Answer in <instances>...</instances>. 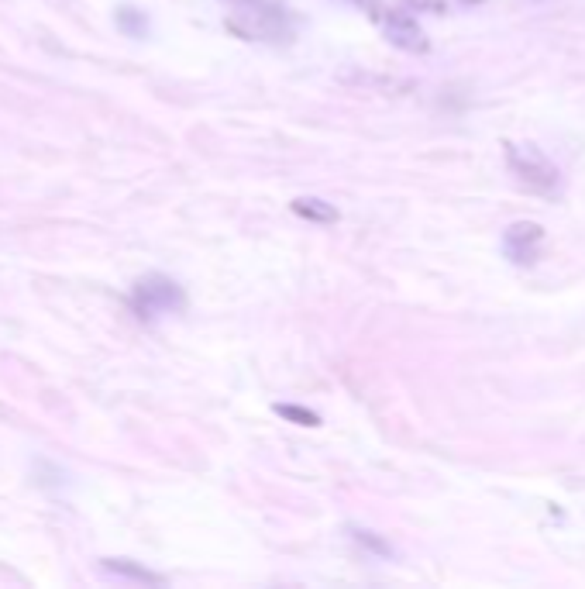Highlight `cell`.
Wrapping results in <instances>:
<instances>
[{"mask_svg": "<svg viewBox=\"0 0 585 589\" xmlns=\"http://www.w3.org/2000/svg\"><path fill=\"white\" fill-rule=\"evenodd\" d=\"M228 28L245 42H283L290 35V21L283 18V11L259 0H245L234 7L228 14Z\"/></svg>", "mask_w": 585, "mask_h": 589, "instance_id": "6da1fadb", "label": "cell"}, {"mask_svg": "<svg viewBox=\"0 0 585 589\" xmlns=\"http://www.w3.org/2000/svg\"><path fill=\"white\" fill-rule=\"evenodd\" d=\"M506 162H510L513 176H517L527 190L548 193V197L558 190V183H561L558 166L537 149V145H506Z\"/></svg>", "mask_w": 585, "mask_h": 589, "instance_id": "7a4b0ae2", "label": "cell"}, {"mask_svg": "<svg viewBox=\"0 0 585 589\" xmlns=\"http://www.w3.org/2000/svg\"><path fill=\"white\" fill-rule=\"evenodd\" d=\"M379 21H382V31H386L389 45L410 52V56L431 52V38H427V31L417 25V18H413L407 7H386V11L379 14Z\"/></svg>", "mask_w": 585, "mask_h": 589, "instance_id": "3957f363", "label": "cell"}, {"mask_svg": "<svg viewBox=\"0 0 585 589\" xmlns=\"http://www.w3.org/2000/svg\"><path fill=\"white\" fill-rule=\"evenodd\" d=\"M135 310L142 317L152 314H166V310H179L183 307V290L166 276H148L135 286Z\"/></svg>", "mask_w": 585, "mask_h": 589, "instance_id": "277c9868", "label": "cell"}, {"mask_svg": "<svg viewBox=\"0 0 585 589\" xmlns=\"http://www.w3.org/2000/svg\"><path fill=\"white\" fill-rule=\"evenodd\" d=\"M541 242H544V228L537 221H517L503 231V252L517 266L534 262L537 252H541Z\"/></svg>", "mask_w": 585, "mask_h": 589, "instance_id": "5b68a950", "label": "cell"}, {"mask_svg": "<svg viewBox=\"0 0 585 589\" xmlns=\"http://www.w3.org/2000/svg\"><path fill=\"white\" fill-rule=\"evenodd\" d=\"M293 214L307 217V221H317V224H334V221H338V211H334V207L327 204V200H321V197L293 200Z\"/></svg>", "mask_w": 585, "mask_h": 589, "instance_id": "8992f818", "label": "cell"}, {"mask_svg": "<svg viewBox=\"0 0 585 589\" xmlns=\"http://www.w3.org/2000/svg\"><path fill=\"white\" fill-rule=\"evenodd\" d=\"M107 569L117 572V576H128V579H138V583H162V576H155V572L142 569V565H131L124 562V558H107Z\"/></svg>", "mask_w": 585, "mask_h": 589, "instance_id": "52a82bcc", "label": "cell"}, {"mask_svg": "<svg viewBox=\"0 0 585 589\" xmlns=\"http://www.w3.org/2000/svg\"><path fill=\"white\" fill-rule=\"evenodd\" d=\"M276 414L286 417V421H293V424H300V428H317V424H321V417H317L314 410L293 407V403H276Z\"/></svg>", "mask_w": 585, "mask_h": 589, "instance_id": "ba28073f", "label": "cell"}, {"mask_svg": "<svg viewBox=\"0 0 585 589\" xmlns=\"http://www.w3.org/2000/svg\"><path fill=\"white\" fill-rule=\"evenodd\" d=\"M351 538H355L358 545L372 548L376 555H393V545H389V541H382L379 534H372V531H362V527H351Z\"/></svg>", "mask_w": 585, "mask_h": 589, "instance_id": "9c48e42d", "label": "cell"}, {"mask_svg": "<svg viewBox=\"0 0 585 589\" xmlns=\"http://www.w3.org/2000/svg\"><path fill=\"white\" fill-rule=\"evenodd\" d=\"M400 7L417 14H444L448 11V0H400Z\"/></svg>", "mask_w": 585, "mask_h": 589, "instance_id": "30bf717a", "label": "cell"}]
</instances>
